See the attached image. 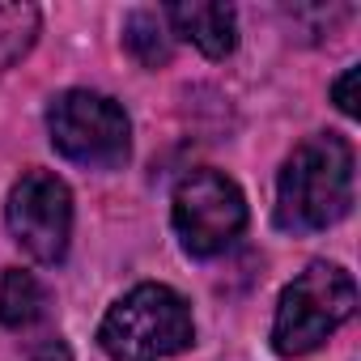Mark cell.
Segmentation results:
<instances>
[{"label":"cell","mask_w":361,"mask_h":361,"mask_svg":"<svg viewBox=\"0 0 361 361\" xmlns=\"http://www.w3.org/2000/svg\"><path fill=\"white\" fill-rule=\"evenodd\" d=\"M123 47H128L145 68H161V64L170 60V35H166L161 18L149 13V9L128 13V22H123Z\"/></svg>","instance_id":"cell-9"},{"label":"cell","mask_w":361,"mask_h":361,"mask_svg":"<svg viewBox=\"0 0 361 361\" xmlns=\"http://www.w3.org/2000/svg\"><path fill=\"white\" fill-rule=\"evenodd\" d=\"M43 310H47V289L39 285V276L22 268H5V276H0V323L22 331L39 323Z\"/></svg>","instance_id":"cell-8"},{"label":"cell","mask_w":361,"mask_h":361,"mask_svg":"<svg viewBox=\"0 0 361 361\" xmlns=\"http://www.w3.org/2000/svg\"><path fill=\"white\" fill-rule=\"evenodd\" d=\"M357 310V285L340 264H310L302 276H293L276 302L272 319V348L281 357H306L314 353L340 323H348Z\"/></svg>","instance_id":"cell-3"},{"label":"cell","mask_w":361,"mask_h":361,"mask_svg":"<svg viewBox=\"0 0 361 361\" xmlns=\"http://www.w3.org/2000/svg\"><path fill=\"white\" fill-rule=\"evenodd\" d=\"M166 22L174 26V35H183L188 43H196L209 60H226L238 47V18H234L230 5H217V0L170 5Z\"/></svg>","instance_id":"cell-7"},{"label":"cell","mask_w":361,"mask_h":361,"mask_svg":"<svg viewBox=\"0 0 361 361\" xmlns=\"http://www.w3.org/2000/svg\"><path fill=\"white\" fill-rule=\"evenodd\" d=\"M170 221L188 255L213 259L247 230V196L221 170H192L174 188Z\"/></svg>","instance_id":"cell-5"},{"label":"cell","mask_w":361,"mask_h":361,"mask_svg":"<svg viewBox=\"0 0 361 361\" xmlns=\"http://www.w3.org/2000/svg\"><path fill=\"white\" fill-rule=\"evenodd\" d=\"M9 234L13 243L39 259V264H60L68 255L73 238V192L64 178L51 170H26L13 192H9Z\"/></svg>","instance_id":"cell-6"},{"label":"cell","mask_w":361,"mask_h":361,"mask_svg":"<svg viewBox=\"0 0 361 361\" xmlns=\"http://www.w3.org/2000/svg\"><path fill=\"white\" fill-rule=\"evenodd\" d=\"M357 77H361V68H344V77L331 85V98L344 115H357Z\"/></svg>","instance_id":"cell-11"},{"label":"cell","mask_w":361,"mask_h":361,"mask_svg":"<svg viewBox=\"0 0 361 361\" xmlns=\"http://www.w3.org/2000/svg\"><path fill=\"white\" fill-rule=\"evenodd\" d=\"M47 132L60 157L85 170H119L132 153L128 111L94 90H68L47 106Z\"/></svg>","instance_id":"cell-4"},{"label":"cell","mask_w":361,"mask_h":361,"mask_svg":"<svg viewBox=\"0 0 361 361\" xmlns=\"http://www.w3.org/2000/svg\"><path fill=\"white\" fill-rule=\"evenodd\" d=\"M353 209V145L336 132L302 140L276 178V226L285 234H319Z\"/></svg>","instance_id":"cell-1"},{"label":"cell","mask_w":361,"mask_h":361,"mask_svg":"<svg viewBox=\"0 0 361 361\" xmlns=\"http://www.w3.org/2000/svg\"><path fill=\"white\" fill-rule=\"evenodd\" d=\"M192 340V310L170 285H136L106 310L98 327V344L111 361H166Z\"/></svg>","instance_id":"cell-2"},{"label":"cell","mask_w":361,"mask_h":361,"mask_svg":"<svg viewBox=\"0 0 361 361\" xmlns=\"http://www.w3.org/2000/svg\"><path fill=\"white\" fill-rule=\"evenodd\" d=\"M35 35H39L35 5H0V68H9L18 56H26Z\"/></svg>","instance_id":"cell-10"}]
</instances>
